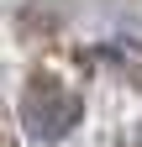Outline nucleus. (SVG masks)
<instances>
[{
	"mask_svg": "<svg viewBox=\"0 0 142 147\" xmlns=\"http://www.w3.org/2000/svg\"><path fill=\"white\" fill-rule=\"evenodd\" d=\"M21 116H26V131L37 142H58L68 126L79 121V100H74V89H63L53 74H37V79L26 84Z\"/></svg>",
	"mask_w": 142,
	"mask_h": 147,
	"instance_id": "nucleus-1",
	"label": "nucleus"
},
{
	"mask_svg": "<svg viewBox=\"0 0 142 147\" xmlns=\"http://www.w3.org/2000/svg\"><path fill=\"white\" fill-rule=\"evenodd\" d=\"M137 147H142V126H137Z\"/></svg>",
	"mask_w": 142,
	"mask_h": 147,
	"instance_id": "nucleus-2",
	"label": "nucleus"
}]
</instances>
